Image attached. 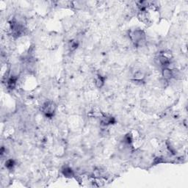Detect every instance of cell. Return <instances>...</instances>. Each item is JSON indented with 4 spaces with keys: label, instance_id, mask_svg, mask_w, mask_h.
Listing matches in <instances>:
<instances>
[{
    "label": "cell",
    "instance_id": "cell-1",
    "mask_svg": "<svg viewBox=\"0 0 188 188\" xmlns=\"http://www.w3.org/2000/svg\"><path fill=\"white\" fill-rule=\"evenodd\" d=\"M129 38L137 46H140L145 41V33L141 29H135L129 33Z\"/></svg>",
    "mask_w": 188,
    "mask_h": 188
},
{
    "label": "cell",
    "instance_id": "cell-2",
    "mask_svg": "<svg viewBox=\"0 0 188 188\" xmlns=\"http://www.w3.org/2000/svg\"><path fill=\"white\" fill-rule=\"evenodd\" d=\"M55 103L52 101H47L41 107V112L46 118H52L55 114L56 111Z\"/></svg>",
    "mask_w": 188,
    "mask_h": 188
},
{
    "label": "cell",
    "instance_id": "cell-3",
    "mask_svg": "<svg viewBox=\"0 0 188 188\" xmlns=\"http://www.w3.org/2000/svg\"><path fill=\"white\" fill-rule=\"evenodd\" d=\"M10 25H11V29L12 32V35L15 37V38H18V37L21 36L24 32V27L21 23L18 21L16 19H13L10 22Z\"/></svg>",
    "mask_w": 188,
    "mask_h": 188
},
{
    "label": "cell",
    "instance_id": "cell-4",
    "mask_svg": "<svg viewBox=\"0 0 188 188\" xmlns=\"http://www.w3.org/2000/svg\"><path fill=\"white\" fill-rule=\"evenodd\" d=\"M100 123L102 126H108L110 125L115 124L116 123V120L114 117L110 116H105V115H101L100 116Z\"/></svg>",
    "mask_w": 188,
    "mask_h": 188
},
{
    "label": "cell",
    "instance_id": "cell-5",
    "mask_svg": "<svg viewBox=\"0 0 188 188\" xmlns=\"http://www.w3.org/2000/svg\"><path fill=\"white\" fill-rule=\"evenodd\" d=\"M157 60L158 61V63L160 64V66H162L163 69L164 68H168L170 64V58L163 53L160 54L157 58Z\"/></svg>",
    "mask_w": 188,
    "mask_h": 188
},
{
    "label": "cell",
    "instance_id": "cell-6",
    "mask_svg": "<svg viewBox=\"0 0 188 188\" xmlns=\"http://www.w3.org/2000/svg\"><path fill=\"white\" fill-rule=\"evenodd\" d=\"M162 77L165 80H169V79H174V70L170 68H164L162 69Z\"/></svg>",
    "mask_w": 188,
    "mask_h": 188
},
{
    "label": "cell",
    "instance_id": "cell-7",
    "mask_svg": "<svg viewBox=\"0 0 188 188\" xmlns=\"http://www.w3.org/2000/svg\"><path fill=\"white\" fill-rule=\"evenodd\" d=\"M94 82L96 87L99 88H102L104 86V82H105V77L100 75V74H98L96 78H95Z\"/></svg>",
    "mask_w": 188,
    "mask_h": 188
},
{
    "label": "cell",
    "instance_id": "cell-8",
    "mask_svg": "<svg viewBox=\"0 0 188 188\" xmlns=\"http://www.w3.org/2000/svg\"><path fill=\"white\" fill-rule=\"evenodd\" d=\"M16 82H17L16 76L12 75L11 76V77L8 79V82H7V87H8V88L10 90L14 89L16 85Z\"/></svg>",
    "mask_w": 188,
    "mask_h": 188
},
{
    "label": "cell",
    "instance_id": "cell-9",
    "mask_svg": "<svg viewBox=\"0 0 188 188\" xmlns=\"http://www.w3.org/2000/svg\"><path fill=\"white\" fill-rule=\"evenodd\" d=\"M133 81L136 82H143L144 78H145V74L141 71H137L135 74H133Z\"/></svg>",
    "mask_w": 188,
    "mask_h": 188
},
{
    "label": "cell",
    "instance_id": "cell-10",
    "mask_svg": "<svg viewBox=\"0 0 188 188\" xmlns=\"http://www.w3.org/2000/svg\"><path fill=\"white\" fill-rule=\"evenodd\" d=\"M62 173L63 176L66 178H72L74 176V172L72 167L65 166L62 169Z\"/></svg>",
    "mask_w": 188,
    "mask_h": 188
},
{
    "label": "cell",
    "instance_id": "cell-11",
    "mask_svg": "<svg viewBox=\"0 0 188 188\" xmlns=\"http://www.w3.org/2000/svg\"><path fill=\"white\" fill-rule=\"evenodd\" d=\"M79 46V42L77 40H72L69 43V48L70 51H75Z\"/></svg>",
    "mask_w": 188,
    "mask_h": 188
},
{
    "label": "cell",
    "instance_id": "cell-12",
    "mask_svg": "<svg viewBox=\"0 0 188 188\" xmlns=\"http://www.w3.org/2000/svg\"><path fill=\"white\" fill-rule=\"evenodd\" d=\"M15 161L13 160V159H9V160H6L5 162V167L8 168V170H12L13 169V167H15Z\"/></svg>",
    "mask_w": 188,
    "mask_h": 188
},
{
    "label": "cell",
    "instance_id": "cell-13",
    "mask_svg": "<svg viewBox=\"0 0 188 188\" xmlns=\"http://www.w3.org/2000/svg\"><path fill=\"white\" fill-rule=\"evenodd\" d=\"M132 140H133L132 136L131 134L129 133L125 135L124 138H123V143L127 144V145H130V144L132 143Z\"/></svg>",
    "mask_w": 188,
    "mask_h": 188
}]
</instances>
